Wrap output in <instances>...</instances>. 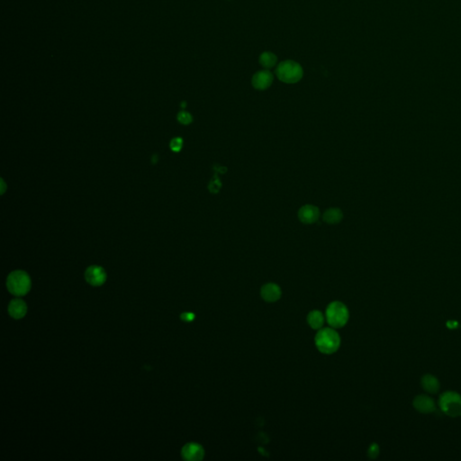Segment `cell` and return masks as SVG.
Masks as SVG:
<instances>
[{
  "label": "cell",
  "instance_id": "1",
  "mask_svg": "<svg viewBox=\"0 0 461 461\" xmlns=\"http://www.w3.org/2000/svg\"><path fill=\"white\" fill-rule=\"evenodd\" d=\"M315 346L321 353H335L341 346V337L335 330L332 328H324L318 331L315 339Z\"/></svg>",
  "mask_w": 461,
  "mask_h": 461
},
{
  "label": "cell",
  "instance_id": "2",
  "mask_svg": "<svg viewBox=\"0 0 461 461\" xmlns=\"http://www.w3.org/2000/svg\"><path fill=\"white\" fill-rule=\"evenodd\" d=\"M6 288L10 293L17 296H23L30 291L31 278L23 270L11 272L6 279Z\"/></svg>",
  "mask_w": 461,
  "mask_h": 461
},
{
  "label": "cell",
  "instance_id": "3",
  "mask_svg": "<svg viewBox=\"0 0 461 461\" xmlns=\"http://www.w3.org/2000/svg\"><path fill=\"white\" fill-rule=\"evenodd\" d=\"M276 73L280 81L288 84L298 82L304 75L301 65L294 60L282 61L277 68Z\"/></svg>",
  "mask_w": 461,
  "mask_h": 461
},
{
  "label": "cell",
  "instance_id": "4",
  "mask_svg": "<svg viewBox=\"0 0 461 461\" xmlns=\"http://www.w3.org/2000/svg\"><path fill=\"white\" fill-rule=\"evenodd\" d=\"M326 320L332 328H342L345 326L350 318L347 306L342 302H332L326 308Z\"/></svg>",
  "mask_w": 461,
  "mask_h": 461
},
{
  "label": "cell",
  "instance_id": "5",
  "mask_svg": "<svg viewBox=\"0 0 461 461\" xmlns=\"http://www.w3.org/2000/svg\"><path fill=\"white\" fill-rule=\"evenodd\" d=\"M439 404L442 411L452 417L461 415V396L457 393L446 392L441 395Z\"/></svg>",
  "mask_w": 461,
  "mask_h": 461
},
{
  "label": "cell",
  "instance_id": "6",
  "mask_svg": "<svg viewBox=\"0 0 461 461\" xmlns=\"http://www.w3.org/2000/svg\"><path fill=\"white\" fill-rule=\"evenodd\" d=\"M85 279L91 286H102L107 280L106 270L100 266H90L85 271Z\"/></svg>",
  "mask_w": 461,
  "mask_h": 461
},
{
  "label": "cell",
  "instance_id": "7",
  "mask_svg": "<svg viewBox=\"0 0 461 461\" xmlns=\"http://www.w3.org/2000/svg\"><path fill=\"white\" fill-rule=\"evenodd\" d=\"M181 455L185 461H202L204 457V449L200 444L190 443L183 447L181 450Z\"/></svg>",
  "mask_w": 461,
  "mask_h": 461
},
{
  "label": "cell",
  "instance_id": "8",
  "mask_svg": "<svg viewBox=\"0 0 461 461\" xmlns=\"http://www.w3.org/2000/svg\"><path fill=\"white\" fill-rule=\"evenodd\" d=\"M281 288L275 283H268L260 289L262 299L268 303H275L281 297Z\"/></svg>",
  "mask_w": 461,
  "mask_h": 461
},
{
  "label": "cell",
  "instance_id": "9",
  "mask_svg": "<svg viewBox=\"0 0 461 461\" xmlns=\"http://www.w3.org/2000/svg\"><path fill=\"white\" fill-rule=\"evenodd\" d=\"M273 82V75L269 71H260L254 74L252 83L254 89L265 90L269 89Z\"/></svg>",
  "mask_w": 461,
  "mask_h": 461
},
{
  "label": "cell",
  "instance_id": "10",
  "mask_svg": "<svg viewBox=\"0 0 461 461\" xmlns=\"http://www.w3.org/2000/svg\"><path fill=\"white\" fill-rule=\"evenodd\" d=\"M320 212L316 206L312 204H306L298 211V218L300 221L306 224H311L319 219Z\"/></svg>",
  "mask_w": 461,
  "mask_h": 461
},
{
  "label": "cell",
  "instance_id": "11",
  "mask_svg": "<svg viewBox=\"0 0 461 461\" xmlns=\"http://www.w3.org/2000/svg\"><path fill=\"white\" fill-rule=\"evenodd\" d=\"M8 312L10 316L14 319H21L24 317L27 313V306L24 300L17 298L10 302L8 306Z\"/></svg>",
  "mask_w": 461,
  "mask_h": 461
},
{
  "label": "cell",
  "instance_id": "12",
  "mask_svg": "<svg viewBox=\"0 0 461 461\" xmlns=\"http://www.w3.org/2000/svg\"><path fill=\"white\" fill-rule=\"evenodd\" d=\"M413 406L421 413H431L435 409L433 400L427 395L417 396L413 402Z\"/></svg>",
  "mask_w": 461,
  "mask_h": 461
},
{
  "label": "cell",
  "instance_id": "13",
  "mask_svg": "<svg viewBox=\"0 0 461 461\" xmlns=\"http://www.w3.org/2000/svg\"><path fill=\"white\" fill-rule=\"evenodd\" d=\"M307 323L314 330H320L324 324V316L322 312L313 310L307 315Z\"/></svg>",
  "mask_w": 461,
  "mask_h": 461
},
{
  "label": "cell",
  "instance_id": "14",
  "mask_svg": "<svg viewBox=\"0 0 461 461\" xmlns=\"http://www.w3.org/2000/svg\"><path fill=\"white\" fill-rule=\"evenodd\" d=\"M343 218L342 211L338 208H331L324 212L323 219L325 222L330 224H335L341 222Z\"/></svg>",
  "mask_w": 461,
  "mask_h": 461
},
{
  "label": "cell",
  "instance_id": "15",
  "mask_svg": "<svg viewBox=\"0 0 461 461\" xmlns=\"http://www.w3.org/2000/svg\"><path fill=\"white\" fill-rule=\"evenodd\" d=\"M277 58L275 54L270 52H265L259 56V63L265 69H271L275 66Z\"/></svg>",
  "mask_w": 461,
  "mask_h": 461
},
{
  "label": "cell",
  "instance_id": "16",
  "mask_svg": "<svg viewBox=\"0 0 461 461\" xmlns=\"http://www.w3.org/2000/svg\"><path fill=\"white\" fill-rule=\"evenodd\" d=\"M422 384L424 390L429 393H436L440 387L437 379L431 375H427L425 377H424L422 380Z\"/></svg>",
  "mask_w": 461,
  "mask_h": 461
},
{
  "label": "cell",
  "instance_id": "17",
  "mask_svg": "<svg viewBox=\"0 0 461 461\" xmlns=\"http://www.w3.org/2000/svg\"><path fill=\"white\" fill-rule=\"evenodd\" d=\"M178 121L180 122V124L184 125V126H187L189 124H191L192 121H193V117H192L191 114H189L188 112H186V111H181L179 114H178Z\"/></svg>",
  "mask_w": 461,
  "mask_h": 461
},
{
  "label": "cell",
  "instance_id": "18",
  "mask_svg": "<svg viewBox=\"0 0 461 461\" xmlns=\"http://www.w3.org/2000/svg\"><path fill=\"white\" fill-rule=\"evenodd\" d=\"M169 147L171 150H173L175 152H179L183 147V139L180 137L174 138L169 144Z\"/></svg>",
  "mask_w": 461,
  "mask_h": 461
},
{
  "label": "cell",
  "instance_id": "19",
  "mask_svg": "<svg viewBox=\"0 0 461 461\" xmlns=\"http://www.w3.org/2000/svg\"><path fill=\"white\" fill-rule=\"evenodd\" d=\"M221 188V181L218 179H215L211 181L209 184V190L212 193H217Z\"/></svg>",
  "mask_w": 461,
  "mask_h": 461
},
{
  "label": "cell",
  "instance_id": "20",
  "mask_svg": "<svg viewBox=\"0 0 461 461\" xmlns=\"http://www.w3.org/2000/svg\"><path fill=\"white\" fill-rule=\"evenodd\" d=\"M369 456L371 458V459H375L378 453H379V449H378V446L377 444H372L370 446V448L369 449Z\"/></svg>",
  "mask_w": 461,
  "mask_h": 461
},
{
  "label": "cell",
  "instance_id": "21",
  "mask_svg": "<svg viewBox=\"0 0 461 461\" xmlns=\"http://www.w3.org/2000/svg\"><path fill=\"white\" fill-rule=\"evenodd\" d=\"M180 317L185 322H191L195 319V314L192 313H184L181 314Z\"/></svg>",
  "mask_w": 461,
  "mask_h": 461
},
{
  "label": "cell",
  "instance_id": "22",
  "mask_svg": "<svg viewBox=\"0 0 461 461\" xmlns=\"http://www.w3.org/2000/svg\"><path fill=\"white\" fill-rule=\"evenodd\" d=\"M185 104H186V103L185 102L182 103V105H181V107H182V108H186V105H185Z\"/></svg>",
  "mask_w": 461,
  "mask_h": 461
}]
</instances>
